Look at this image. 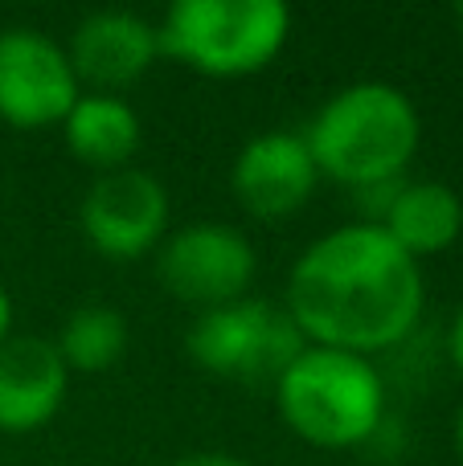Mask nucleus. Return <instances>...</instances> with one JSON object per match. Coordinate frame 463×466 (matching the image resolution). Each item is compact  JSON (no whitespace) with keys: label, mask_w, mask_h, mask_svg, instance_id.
<instances>
[{"label":"nucleus","mask_w":463,"mask_h":466,"mask_svg":"<svg viewBox=\"0 0 463 466\" xmlns=\"http://www.w3.org/2000/svg\"><path fill=\"white\" fill-rule=\"evenodd\" d=\"M427 303L418 258L374 221L316 238L287 270L283 307L308 344L374 356L415 331Z\"/></svg>","instance_id":"nucleus-1"},{"label":"nucleus","mask_w":463,"mask_h":466,"mask_svg":"<svg viewBox=\"0 0 463 466\" xmlns=\"http://www.w3.org/2000/svg\"><path fill=\"white\" fill-rule=\"evenodd\" d=\"M304 139L320 177H333L353 193L406 177V164L423 139V119L402 86L365 78L328 95L304 127Z\"/></svg>","instance_id":"nucleus-2"},{"label":"nucleus","mask_w":463,"mask_h":466,"mask_svg":"<svg viewBox=\"0 0 463 466\" xmlns=\"http://www.w3.org/2000/svg\"><path fill=\"white\" fill-rule=\"evenodd\" d=\"M275 405L304 442L349 451L382 426L386 380L369 356L308 344L275 380Z\"/></svg>","instance_id":"nucleus-3"},{"label":"nucleus","mask_w":463,"mask_h":466,"mask_svg":"<svg viewBox=\"0 0 463 466\" xmlns=\"http://www.w3.org/2000/svg\"><path fill=\"white\" fill-rule=\"evenodd\" d=\"M292 8L283 0H177L156 25L160 54L213 78L254 74L283 49Z\"/></svg>","instance_id":"nucleus-4"},{"label":"nucleus","mask_w":463,"mask_h":466,"mask_svg":"<svg viewBox=\"0 0 463 466\" xmlns=\"http://www.w3.org/2000/svg\"><path fill=\"white\" fill-rule=\"evenodd\" d=\"M185 348L189 360L213 377H230L242 385H275L287 364L308 348V339L283 303L246 295L226 307L197 311Z\"/></svg>","instance_id":"nucleus-5"},{"label":"nucleus","mask_w":463,"mask_h":466,"mask_svg":"<svg viewBox=\"0 0 463 466\" xmlns=\"http://www.w3.org/2000/svg\"><path fill=\"white\" fill-rule=\"evenodd\" d=\"M259 270L254 246L230 221H189L156 246V279L180 303L210 311L246 299Z\"/></svg>","instance_id":"nucleus-6"},{"label":"nucleus","mask_w":463,"mask_h":466,"mask_svg":"<svg viewBox=\"0 0 463 466\" xmlns=\"http://www.w3.org/2000/svg\"><path fill=\"white\" fill-rule=\"evenodd\" d=\"M78 74L66 46L33 25L0 29V119L13 127H49L78 103Z\"/></svg>","instance_id":"nucleus-7"},{"label":"nucleus","mask_w":463,"mask_h":466,"mask_svg":"<svg viewBox=\"0 0 463 466\" xmlns=\"http://www.w3.org/2000/svg\"><path fill=\"white\" fill-rule=\"evenodd\" d=\"M82 233L107 258H139L169 233V188L144 168H111L82 197Z\"/></svg>","instance_id":"nucleus-8"},{"label":"nucleus","mask_w":463,"mask_h":466,"mask_svg":"<svg viewBox=\"0 0 463 466\" xmlns=\"http://www.w3.org/2000/svg\"><path fill=\"white\" fill-rule=\"evenodd\" d=\"M320 180V168L312 160V147L304 131L275 127L259 131L242 144L230 168V185H234L238 201L254 213V218H287L312 197Z\"/></svg>","instance_id":"nucleus-9"},{"label":"nucleus","mask_w":463,"mask_h":466,"mask_svg":"<svg viewBox=\"0 0 463 466\" xmlns=\"http://www.w3.org/2000/svg\"><path fill=\"white\" fill-rule=\"evenodd\" d=\"M78 82L115 95L119 86L139 82L160 57V37L148 16L131 8H95L78 21L66 46Z\"/></svg>","instance_id":"nucleus-10"},{"label":"nucleus","mask_w":463,"mask_h":466,"mask_svg":"<svg viewBox=\"0 0 463 466\" xmlns=\"http://www.w3.org/2000/svg\"><path fill=\"white\" fill-rule=\"evenodd\" d=\"M70 389V369L54 339L8 336L0 344V430L33 434L57 418Z\"/></svg>","instance_id":"nucleus-11"},{"label":"nucleus","mask_w":463,"mask_h":466,"mask_svg":"<svg viewBox=\"0 0 463 466\" xmlns=\"http://www.w3.org/2000/svg\"><path fill=\"white\" fill-rule=\"evenodd\" d=\"M62 136L66 147L82 164L111 172V168H128V160L139 147V136H144V123H139L136 106L128 98L107 95V90H87L62 119Z\"/></svg>","instance_id":"nucleus-12"},{"label":"nucleus","mask_w":463,"mask_h":466,"mask_svg":"<svg viewBox=\"0 0 463 466\" xmlns=\"http://www.w3.org/2000/svg\"><path fill=\"white\" fill-rule=\"evenodd\" d=\"M382 229L410 258L439 254L463 233V201L443 180H402L398 197L382 218Z\"/></svg>","instance_id":"nucleus-13"},{"label":"nucleus","mask_w":463,"mask_h":466,"mask_svg":"<svg viewBox=\"0 0 463 466\" xmlns=\"http://www.w3.org/2000/svg\"><path fill=\"white\" fill-rule=\"evenodd\" d=\"M128 319L111 303H82L62 319L54 348L70 372H103L128 352Z\"/></svg>","instance_id":"nucleus-14"},{"label":"nucleus","mask_w":463,"mask_h":466,"mask_svg":"<svg viewBox=\"0 0 463 466\" xmlns=\"http://www.w3.org/2000/svg\"><path fill=\"white\" fill-rule=\"evenodd\" d=\"M169 466H254V462L238 459V454H230V451H193V454H180V459Z\"/></svg>","instance_id":"nucleus-15"},{"label":"nucleus","mask_w":463,"mask_h":466,"mask_svg":"<svg viewBox=\"0 0 463 466\" xmlns=\"http://www.w3.org/2000/svg\"><path fill=\"white\" fill-rule=\"evenodd\" d=\"M448 356H451V364L463 372V307L456 311V319H451V328H448Z\"/></svg>","instance_id":"nucleus-16"},{"label":"nucleus","mask_w":463,"mask_h":466,"mask_svg":"<svg viewBox=\"0 0 463 466\" xmlns=\"http://www.w3.org/2000/svg\"><path fill=\"white\" fill-rule=\"evenodd\" d=\"M13 336V295L5 290V282H0V344Z\"/></svg>","instance_id":"nucleus-17"},{"label":"nucleus","mask_w":463,"mask_h":466,"mask_svg":"<svg viewBox=\"0 0 463 466\" xmlns=\"http://www.w3.org/2000/svg\"><path fill=\"white\" fill-rule=\"evenodd\" d=\"M456 451H459V459H463V405H459V413H456Z\"/></svg>","instance_id":"nucleus-18"},{"label":"nucleus","mask_w":463,"mask_h":466,"mask_svg":"<svg viewBox=\"0 0 463 466\" xmlns=\"http://www.w3.org/2000/svg\"><path fill=\"white\" fill-rule=\"evenodd\" d=\"M456 21H459V29H463V5H456Z\"/></svg>","instance_id":"nucleus-19"}]
</instances>
